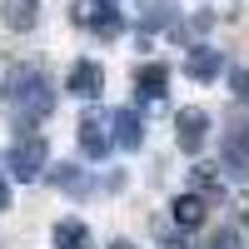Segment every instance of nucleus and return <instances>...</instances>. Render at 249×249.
<instances>
[{
	"label": "nucleus",
	"instance_id": "1",
	"mask_svg": "<svg viewBox=\"0 0 249 249\" xmlns=\"http://www.w3.org/2000/svg\"><path fill=\"white\" fill-rule=\"evenodd\" d=\"M5 100H10V110H15L20 124H40L55 110V85L45 80V70H20L5 85Z\"/></svg>",
	"mask_w": 249,
	"mask_h": 249
},
{
	"label": "nucleus",
	"instance_id": "2",
	"mask_svg": "<svg viewBox=\"0 0 249 249\" xmlns=\"http://www.w3.org/2000/svg\"><path fill=\"white\" fill-rule=\"evenodd\" d=\"M175 140H179L184 155H199L204 140H210V110H204V105H184L175 115Z\"/></svg>",
	"mask_w": 249,
	"mask_h": 249
},
{
	"label": "nucleus",
	"instance_id": "3",
	"mask_svg": "<svg viewBox=\"0 0 249 249\" xmlns=\"http://www.w3.org/2000/svg\"><path fill=\"white\" fill-rule=\"evenodd\" d=\"M65 90L75 100H100L105 95V70H100V60H75L70 75H65Z\"/></svg>",
	"mask_w": 249,
	"mask_h": 249
},
{
	"label": "nucleus",
	"instance_id": "4",
	"mask_svg": "<svg viewBox=\"0 0 249 249\" xmlns=\"http://www.w3.org/2000/svg\"><path fill=\"white\" fill-rule=\"evenodd\" d=\"M45 155H50V144L40 140V135H30V140H20L15 150H10V170H15L20 179H40V170H45Z\"/></svg>",
	"mask_w": 249,
	"mask_h": 249
},
{
	"label": "nucleus",
	"instance_id": "5",
	"mask_svg": "<svg viewBox=\"0 0 249 249\" xmlns=\"http://www.w3.org/2000/svg\"><path fill=\"white\" fill-rule=\"evenodd\" d=\"M135 90H140V100H164L170 95V65L164 60H144L135 70Z\"/></svg>",
	"mask_w": 249,
	"mask_h": 249
},
{
	"label": "nucleus",
	"instance_id": "6",
	"mask_svg": "<svg viewBox=\"0 0 249 249\" xmlns=\"http://www.w3.org/2000/svg\"><path fill=\"white\" fill-rule=\"evenodd\" d=\"M110 144H120V150H140L144 144V120L135 115V110H115L110 115Z\"/></svg>",
	"mask_w": 249,
	"mask_h": 249
},
{
	"label": "nucleus",
	"instance_id": "7",
	"mask_svg": "<svg viewBox=\"0 0 249 249\" xmlns=\"http://www.w3.org/2000/svg\"><path fill=\"white\" fill-rule=\"evenodd\" d=\"M110 115H85L80 120V150H85L90 160H100V155H110Z\"/></svg>",
	"mask_w": 249,
	"mask_h": 249
},
{
	"label": "nucleus",
	"instance_id": "8",
	"mask_svg": "<svg viewBox=\"0 0 249 249\" xmlns=\"http://www.w3.org/2000/svg\"><path fill=\"white\" fill-rule=\"evenodd\" d=\"M50 244H55V249H95L90 224H85V219H75V214H65V219L50 230Z\"/></svg>",
	"mask_w": 249,
	"mask_h": 249
},
{
	"label": "nucleus",
	"instance_id": "9",
	"mask_svg": "<svg viewBox=\"0 0 249 249\" xmlns=\"http://www.w3.org/2000/svg\"><path fill=\"white\" fill-rule=\"evenodd\" d=\"M204 214H210V204H204V195H179L175 204H170V219L179 224V230H199V224H204Z\"/></svg>",
	"mask_w": 249,
	"mask_h": 249
},
{
	"label": "nucleus",
	"instance_id": "10",
	"mask_svg": "<svg viewBox=\"0 0 249 249\" xmlns=\"http://www.w3.org/2000/svg\"><path fill=\"white\" fill-rule=\"evenodd\" d=\"M219 70H224V60H219V50H210V45H195L190 60H184V75L199 80V85H204V80H214Z\"/></svg>",
	"mask_w": 249,
	"mask_h": 249
},
{
	"label": "nucleus",
	"instance_id": "11",
	"mask_svg": "<svg viewBox=\"0 0 249 249\" xmlns=\"http://www.w3.org/2000/svg\"><path fill=\"white\" fill-rule=\"evenodd\" d=\"M224 164H230V175L249 179V124H239V130L224 140Z\"/></svg>",
	"mask_w": 249,
	"mask_h": 249
},
{
	"label": "nucleus",
	"instance_id": "12",
	"mask_svg": "<svg viewBox=\"0 0 249 249\" xmlns=\"http://www.w3.org/2000/svg\"><path fill=\"white\" fill-rule=\"evenodd\" d=\"M0 15H5V25H10L15 35H30V30L40 25V5H35V0H5V10H0Z\"/></svg>",
	"mask_w": 249,
	"mask_h": 249
},
{
	"label": "nucleus",
	"instance_id": "13",
	"mask_svg": "<svg viewBox=\"0 0 249 249\" xmlns=\"http://www.w3.org/2000/svg\"><path fill=\"white\" fill-rule=\"evenodd\" d=\"M230 90H234V100H244V105H249V70H244V65L230 70Z\"/></svg>",
	"mask_w": 249,
	"mask_h": 249
},
{
	"label": "nucleus",
	"instance_id": "14",
	"mask_svg": "<svg viewBox=\"0 0 249 249\" xmlns=\"http://www.w3.org/2000/svg\"><path fill=\"white\" fill-rule=\"evenodd\" d=\"M195 195H219V179L210 170H195Z\"/></svg>",
	"mask_w": 249,
	"mask_h": 249
},
{
	"label": "nucleus",
	"instance_id": "15",
	"mask_svg": "<svg viewBox=\"0 0 249 249\" xmlns=\"http://www.w3.org/2000/svg\"><path fill=\"white\" fill-rule=\"evenodd\" d=\"M234 244H239V234H234V230H219V234L210 239V249H234Z\"/></svg>",
	"mask_w": 249,
	"mask_h": 249
},
{
	"label": "nucleus",
	"instance_id": "16",
	"mask_svg": "<svg viewBox=\"0 0 249 249\" xmlns=\"http://www.w3.org/2000/svg\"><path fill=\"white\" fill-rule=\"evenodd\" d=\"M5 210H10V184L0 179V214H5Z\"/></svg>",
	"mask_w": 249,
	"mask_h": 249
},
{
	"label": "nucleus",
	"instance_id": "17",
	"mask_svg": "<svg viewBox=\"0 0 249 249\" xmlns=\"http://www.w3.org/2000/svg\"><path fill=\"white\" fill-rule=\"evenodd\" d=\"M110 249H135V244H130V239H115V244H110Z\"/></svg>",
	"mask_w": 249,
	"mask_h": 249
},
{
	"label": "nucleus",
	"instance_id": "18",
	"mask_svg": "<svg viewBox=\"0 0 249 249\" xmlns=\"http://www.w3.org/2000/svg\"><path fill=\"white\" fill-rule=\"evenodd\" d=\"M5 85H10V80H5V60H0V90H5Z\"/></svg>",
	"mask_w": 249,
	"mask_h": 249
},
{
	"label": "nucleus",
	"instance_id": "19",
	"mask_svg": "<svg viewBox=\"0 0 249 249\" xmlns=\"http://www.w3.org/2000/svg\"><path fill=\"white\" fill-rule=\"evenodd\" d=\"M239 230H249V204H244V219H239Z\"/></svg>",
	"mask_w": 249,
	"mask_h": 249
},
{
	"label": "nucleus",
	"instance_id": "20",
	"mask_svg": "<svg viewBox=\"0 0 249 249\" xmlns=\"http://www.w3.org/2000/svg\"><path fill=\"white\" fill-rule=\"evenodd\" d=\"M105 5H115V0H105Z\"/></svg>",
	"mask_w": 249,
	"mask_h": 249
}]
</instances>
